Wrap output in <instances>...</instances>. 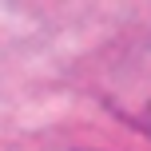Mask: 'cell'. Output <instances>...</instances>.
<instances>
[{"label": "cell", "instance_id": "6da1fadb", "mask_svg": "<svg viewBox=\"0 0 151 151\" xmlns=\"http://www.w3.org/2000/svg\"><path fill=\"white\" fill-rule=\"evenodd\" d=\"M104 99L123 119H131L135 127L151 131V40L135 44L131 52H123L107 68Z\"/></svg>", "mask_w": 151, "mask_h": 151}]
</instances>
